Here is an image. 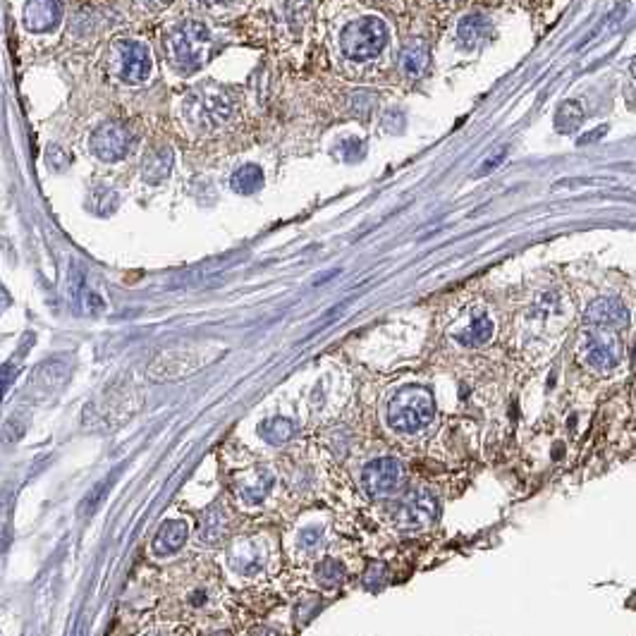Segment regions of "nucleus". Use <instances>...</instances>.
I'll return each instance as SVG.
<instances>
[{"mask_svg":"<svg viewBox=\"0 0 636 636\" xmlns=\"http://www.w3.org/2000/svg\"><path fill=\"white\" fill-rule=\"evenodd\" d=\"M165 53H168L170 65L180 75H194L201 67L209 63V55L213 48V32L206 22L182 17L175 24H170L165 32Z\"/></svg>","mask_w":636,"mask_h":636,"instance_id":"nucleus-1","label":"nucleus"},{"mask_svg":"<svg viewBox=\"0 0 636 636\" xmlns=\"http://www.w3.org/2000/svg\"><path fill=\"white\" fill-rule=\"evenodd\" d=\"M390 46V27L383 17L362 15L354 17L340 29L338 53L347 63L364 65L381 58L385 48Z\"/></svg>","mask_w":636,"mask_h":636,"instance_id":"nucleus-2","label":"nucleus"},{"mask_svg":"<svg viewBox=\"0 0 636 636\" xmlns=\"http://www.w3.org/2000/svg\"><path fill=\"white\" fill-rule=\"evenodd\" d=\"M237 103L230 89L220 87L216 82H204L197 89L189 91L182 113L189 127L199 132H216L225 127L235 115Z\"/></svg>","mask_w":636,"mask_h":636,"instance_id":"nucleus-3","label":"nucleus"},{"mask_svg":"<svg viewBox=\"0 0 636 636\" xmlns=\"http://www.w3.org/2000/svg\"><path fill=\"white\" fill-rule=\"evenodd\" d=\"M436 417V400L431 390L407 385L397 390L388 402V424L397 433H419Z\"/></svg>","mask_w":636,"mask_h":636,"instance_id":"nucleus-4","label":"nucleus"},{"mask_svg":"<svg viewBox=\"0 0 636 636\" xmlns=\"http://www.w3.org/2000/svg\"><path fill=\"white\" fill-rule=\"evenodd\" d=\"M110 70L118 82L127 87L146 84L154 75V55L146 41L134 36H120L110 44Z\"/></svg>","mask_w":636,"mask_h":636,"instance_id":"nucleus-5","label":"nucleus"},{"mask_svg":"<svg viewBox=\"0 0 636 636\" xmlns=\"http://www.w3.org/2000/svg\"><path fill=\"white\" fill-rule=\"evenodd\" d=\"M579 352L586 366L601 373L617 369L622 362V342L615 333H608V328L593 326V330H586Z\"/></svg>","mask_w":636,"mask_h":636,"instance_id":"nucleus-6","label":"nucleus"},{"mask_svg":"<svg viewBox=\"0 0 636 636\" xmlns=\"http://www.w3.org/2000/svg\"><path fill=\"white\" fill-rule=\"evenodd\" d=\"M89 149L103 163H120L132 149V132L122 122H103L91 134Z\"/></svg>","mask_w":636,"mask_h":636,"instance_id":"nucleus-7","label":"nucleus"},{"mask_svg":"<svg viewBox=\"0 0 636 636\" xmlns=\"http://www.w3.org/2000/svg\"><path fill=\"white\" fill-rule=\"evenodd\" d=\"M402 479H405L402 462L395 457H381V460H373L364 467L362 486L371 498H388L402 486Z\"/></svg>","mask_w":636,"mask_h":636,"instance_id":"nucleus-8","label":"nucleus"},{"mask_svg":"<svg viewBox=\"0 0 636 636\" xmlns=\"http://www.w3.org/2000/svg\"><path fill=\"white\" fill-rule=\"evenodd\" d=\"M438 500L428 491H412L395 512V524L400 529H421L436 522Z\"/></svg>","mask_w":636,"mask_h":636,"instance_id":"nucleus-9","label":"nucleus"},{"mask_svg":"<svg viewBox=\"0 0 636 636\" xmlns=\"http://www.w3.org/2000/svg\"><path fill=\"white\" fill-rule=\"evenodd\" d=\"M63 20V0H27L22 24L32 34H51Z\"/></svg>","mask_w":636,"mask_h":636,"instance_id":"nucleus-10","label":"nucleus"},{"mask_svg":"<svg viewBox=\"0 0 636 636\" xmlns=\"http://www.w3.org/2000/svg\"><path fill=\"white\" fill-rule=\"evenodd\" d=\"M584 321L596 328L622 330L629 326V311L620 297H598L586 307Z\"/></svg>","mask_w":636,"mask_h":636,"instance_id":"nucleus-11","label":"nucleus"},{"mask_svg":"<svg viewBox=\"0 0 636 636\" xmlns=\"http://www.w3.org/2000/svg\"><path fill=\"white\" fill-rule=\"evenodd\" d=\"M230 565L244 577H254L268 565V546L259 538H244L230 550Z\"/></svg>","mask_w":636,"mask_h":636,"instance_id":"nucleus-12","label":"nucleus"},{"mask_svg":"<svg viewBox=\"0 0 636 636\" xmlns=\"http://www.w3.org/2000/svg\"><path fill=\"white\" fill-rule=\"evenodd\" d=\"M491 36V20L481 12H472V15H464L460 22H457L455 29V39L457 46L464 48V51H474L479 48L483 41Z\"/></svg>","mask_w":636,"mask_h":636,"instance_id":"nucleus-13","label":"nucleus"},{"mask_svg":"<svg viewBox=\"0 0 636 636\" xmlns=\"http://www.w3.org/2000/svg\"><path fill=\"white\" fill-rule=\"evenodd\" d=\"M431 51L424 39H409L400 51V72L409 79H419L428 70Z\"/></svg>","mask_w":636,"mask_h":636,"instance_id":"nucleus-14","label":"nucleus"},{"mask_svg":"<svg viewBox=\"0 0 636 636\" xmlns=\"http://www.w3.org/2000/svg\"><path fill=\"white\" fill-rule=\"evenodd\" d=\"M173 165H175V154L170 146H158V149L149 151L144 158L142 165V177L144 182L149 185H161L173 173Z\"/></svg>","mask_w":636,"mask_h":636,"instance_id":"nucleus-15","label":"nucleus"},{"mask_svg":"<svg viewBox=\"0 0 636 636\" xmlns=\"http://www.w3.org/2000/svg\"><path fill=\"white\" fill-rule=\"evenodd\" d=\"M187 524L180 522V519H170V522H165L161 531H158L156 538H154V553L161 555V558H165V555H173L180 550L182 546L187 543Z\"/></svg>","mask_w":636,"mask_h":636,"instance_id":"nucleus-16","label":"nucleus"},{"mask_svg":"<svg viewBox=\"0 0 636 636\" xmlns=\"http://www.w3.org/2000/svg\"><path fill=\"white\" fill-rule=\"evenodd\" d=\"M493 330H495V326H493L491 318H488V314L476 311V314L469 318V326L462 328L460 333L455 335V340L464 347H481L493 338Z\"/></svg>","mask_w":636,"mask_h":636,"instance_id":"nucleus-17","label":"nucleus"},{"mask_svg":"<svg viewBox=\"0 0 636 636\" xmlns=\"http://www.w3.org/2000/svg\"><path fill=\"white\" fill-rule=\"evenodd\" d=\"M230 187L235 189L237 194H244V197L256 194L261 187H264V170L254 163L242 165V168H237L235 173H232Z\"/></svg>","mask_w":636,"mask_h":636,"instance_id":"nucleus-18","label":"nucleus"},{"mask_svg":"<svg viewBox=\"0 0 636 636\" xmlns=\"http://www.w3.org/2000/svg\"><path fill=\"white\" fill-rule=\"evenodd\" d=\"M297 433V426L292 419H285V417H273L261 424L259 428V436L266 440V443L271 445H283L290 440L292 436Z\"/></svg>","mask_w":636,"mask_h":636,"instance_id":"nucleus-19","label":"nucleus"},{"mask_svg":"<svg viewBox=\"0 0 636 636\" xmlns=\"http://www.w3.org/2000/svg\"><path fill=\"white\" fill-rule=\"evenodd\" d=\"M273 483H275L273 474L256 472V479L242 488V500L247 505H261L268 498V493H271Z\"/></svg>","mask_w":636,"mask_h":636,"instance_id":"nucleus-20","label":"nucleus"},{"mask_svg":"<svg viewBox=\"0 0 636 636\" xmlns=\"http://www.w3.org/2000/svg\"><path fill=\"white\" fill-rule=\"evenodd\" d=\"M316 579H318V584L326 586V589H338V586L347 579L345 565H342V562H338V560H333V558L321 560L316 567Z\"/></svg>","mask_w":636,"mask_h":636,"instance_id":"nucleus-21","label":"nucleus"},{"mask_svg":"<svg viewBox=\"0 0 636 636\" xmlns=\"http://www.w3.org/2000/svg\"><path fill=\"white\" fill-rule=\"evenodd\" d=\"M582 120H584L582 106H579L577 101H565L560 106L558 115H555V127H558V132L562 134H570L582 125Z\"/></svg>","mask_w":636,"mask_h":636,"instance_id":"nucleus-22","label":"nucleus"},{"mask_svg":"<svg viewBox=\"0 0 636 636\" xmlns=\"http://www.w3.org/2000/svg\"><path fill=\"white\" fill-rule=\"evenodd\" d=\"M321 608H323L321 596H318V593H307V596H304L295 608V617L299 625H309V622L321 613Z\"/></svg>","mask_w":636,"mask_h":636,"instance_id":"nucleus-23","label":"nucleus"},{"mask_svg":"<svg viewBox=\"0 0 636 636\" xmlns=\"http://www.w3.org/2000/svg\"><path fill=\"white\" fill-rule=\"evenodd\" d=\"M388 579H390V574H388V567L383 565V562H371L369 567H366V572H364V577H362V584H364V589H369V591H381L385 584H388Z\"/></svg>","mask_w":636,"mask_h":636,"instance_id":"nucleus-24","label":"nucleus"},{"mask_svg":"<svg viewBox=\"0 0 636 636\" xmlns=\"http://www.w3.org/2000/svg\"><path fill=\"white\" fill-rule=\"evenodd\" d=\"M283 20L290 24H302L309 15V0H280Z\"/></svg>","mask_w":636,"mask_h":636,"instance_id":"nucleus-25","label":"nucleus"},{"mask_svg":"<svg viewBox=\"0 0 636 636\" xmlns=\"http://www.w3.org/2000/svg\"><path fill=\"white\" fill-rule=\"evenodd\" d=\"M225 519L220 517V510L218 507H213V510L209 512V515H206V522H204V527H201V538H204V541H218L220 536L225 534Z\"/></svg>","mask_w":636,"mask_h":636,"instance_id":"nucleus-26","label":"nucleus"},{"mask_svg":"<svg viewBox=\"0 0 636 636\" xmlns=\"http://www.w3.org/2000/svg\"><path fill=\"white\" fill-rule=\"evenodd\" d=\"M340 151H342V158H345V161L357 163L359 158H364V154H366V144L362 142V139L352 137V139H345V142H342Z\"/></svg>","mask_w":636,"mask_h":636,"instance_id":"nucleus-27","label":"nucleus"},{"mask_svg":"<svg viewBox=\"0 0 636 636\" xmlns=\"http://www.w3.org/2000/svg\"><path fill=\"white\" fill-rule=\"evenodd\" d=\"M201 10H209V12H228L240 8L244 0H189Z\"/></svg>","mask_w":636,"mask_h":636,"instance_id":"nucleus-28","label":"nucleus"},{"mask_svg":"<svg viewBox=\"0 0 636 636\" xmlns=\"http://www.w3.org/2000/svg\"><path fill=\"white\" fill-rule=\"evenodd\" d=\"M46 161H48V165H51L53 170H65L67 165H70V158H67V154L63 149H60V146H48V154H46Z\"/></svg>","mask_w":636,"mask_h":636,"instance_id":"nucleus-29","label":"nucleus"},{"mask_svg":"<svg viewBox=\"0 0 636 636\" xmlns=\"http://www.w3.org/2000/svg\"><path fill=\"white\" fill-rule=\"evenodd\" d=\"M323 534H326V529H323V527H309V529H304L302 534H299V546L307 548V550L316 548L318 543H321Z\"/></svg>","mask_w":636,"mask_h":636,"instance_id":"nucleus-30","label":"nucleus"},{"mask_svg":"<svg viewBox=\"0 0 636 636\" xmlns=\"http://www.w3.org/2000/svg\"><path fill=\"white\" fill-rule=\"evenodd\" d=\"M106 493H108V481H103V483H99V491H91L89 498L84 500V505H87V507H84V512H91V510H94V507H99L101 498H103V495H106Z\"/></svg>","mask_w":636,"mask_h":636,"instance_id":"nucleus-31","label":"nucleus"},{"mask_svg":"<svg viewBox=\"0 0 636 636\" xmlns=\"http://www.w3.org/2000/svg\"><path fill=\"white\" fill-rule=\"evenodd\" d=\"M137 3L142 5L146 12H158V10H163L165 5H168V0H137Z\"/></svg>","mask_w":636,"mask_h":636,"instance_id":"nucleus-32","label":"nucleus"},{"mask_svg":"<svg viewBox=\"0 0 636 636\" xmlns=\"http://www.w3.org/2000/svg\"><path fill=\"white\" fill-rule=\"evenodd\" d=\"M189 603L194 605V608H199V605L206 603V593L204 591H197L194 596H189Z\"/></svg>","mask_w":636,"mask_h":636,"instance_id":"nucleus-33","label":"nucleus"},{"mask_svg":"<svg viewBox=\"0 0 636 636\" xmlns=\"http://www.w3.org/2000/svg\"><path fill=\"white\" fill-rule=\"evenodd\" d=\"M12 385V364H5V390H10Z\"/></svg>","mask_w":636,"mask_h":636,"instance_id":"nucleus-34","label":"nucleus"}]
</instances>
